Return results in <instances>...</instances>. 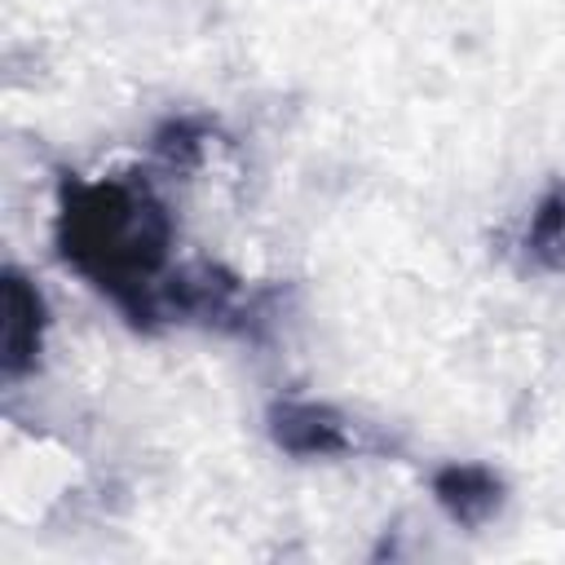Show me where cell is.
<instances>
[{
	"instance_id": "5b68a950",
	"label": "cell",
	"mask_w": 565,
	"mask_h": 565,
	"mask_svg": "<svg viewBox=\"0 0 565 565\" xmlns=\"http://www.w3.org/2000/svg\"><path fill=\"white\" fill-rule=\"evenodd\" d=\"M534 252H539L547 265L565 269V194H552V199L543 203V212H539V221H534Z\"/></svg>"
},
{
	"instance_id": "277c9868",
	"label": "cell",
	"mask_w": 565,
	"mask_h": 565,
	"mask_svg": "<svg viewBox=\"0 0 565 565\" xmlns=\"http://www.w3.org/2000/svg\"><path fill=\"white\" fill-rule=\"evenodd\" d=\"M40 340V296L22 287V278L9 274L4 282V366L9 375L26 366Z\"/></svg>"
},
{
	"instance_id": "6da1fadb",
	"label": "cell",
	"mask_w": 565,
	"mask_h": 565,
	"mask_svg": "<svg viewBox=\"0 0 565 565\" xmlns=\"http://www.w3.org/2000/svg\"><path fill=\"white\" fill-rule=\"evenodd\" d=\"M66 260L97 278L115 300L150 313V278L168 252V221L146 190L132 185H88L66 203L62 216Z\"/></svg>"
},
{
	"instance_id": "7a4b0ae2",
	"label": "cell",
	"mask_w": 565,
	"mask_h": 565,
	"mask_svg": "<svg viewBox=\"0 0 565 565\" xmlns=\"http://www.w3.org/2000/svg\"><path fill=\"white\" fill-rule=\"evenodd\" d=\"M274 437L291 455H335V450H349V433L322 406H282V411H274Z\"/></svg>"
},
{
	"instance_id": "3957f363",
	"label": "cell",
	"mask_w": 565,
	"mask_h": 565,
	"mask_svg": "<svg viewBox=\"0 0 565 565\" xmlns=\"http://www.w3.org/2000/svg\"><path fill=\"white\" fill-rule=\"evenodd\" d=\"M437 499L455 521L477 525L499 508V481L486 468H446L437 477Z\"/></svg>"
}]
</instances>
